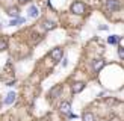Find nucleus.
<instances>
[{"label": "nucleus", "instance_id": "f3484780", "mask_svg": "<svg viewBox=\"0 0 124 121\" xmlns=\"http://www.w3.org/2000/svg\"><path fill=\"white\" fill-rule=\"evenodd\" d=\"M118 54H120V58H121V59L124 58V52H123V48H120V50H118Z\"/></svg>", "mask_w": 124, "mask_h": 121}, {"label": "nucleus", "instance_id": "a211bd4d", "mask_svg": "<svg viewBox=\"0 0 124 121\" xmlns=\"http://www.w3.org/2000/svg\"><path fill=\"white\" fill-rule=\"evenodd\" d=\"M110 121H120V118L118 117H112V118H110Z\"/></svg>", "mask_w": 124, "mask_h": 121}, {"label": "nucleus", "instance_id": "0eeeda50", "mask_svg": "<svg viewBox=\"0 0 124 121\" xmlns=\"http://www.w3.org/2000/svg\"><path fill=\"white\" fill-rule=\"evenodd\" d=\"M118 6H120V3L116 2V0H108V3H106V8L109 11H115Z\"/></svg>", "mask_w": 124, "mask_h": 121}, {"label": "nucleus", "instance_id": "f8f14e48", "mask_svg": "<svg viewBox=\"0 0 124 121\" xmlns=\"http://www.w3.org/2000/svg\"><path fill=\"white\" fill-rule=\"evenodd\" d=\"M24 21H26V20H24L23 17H18V18H15V20H12L9 23V26H18V24H23Z\"/></svg>", "mask_w": 124, "mask_h": 121}, {"label": "nucleus", "instance_id": "f03ea898", "mask_svg": "<svg viewBox=\"0 0 124 121\" xmlns=\"http://www.w3.org/2000/svg\"><path fill=\"white\" fill-rule=\"evenodd\" d=\"M59 112L64 115H70L71 113V105L68 101H62L59 103Z\"/></svg>", "mask_w": 124, "mask_h": 121}, {"label": "nucleus", "instance_id": "6ab92c4d", "mask_svg": "<svg viewBox=\"0 0 124 121\" xmlns=\"http://www.w3.org/2000/svg\"><path fill=\"white\" fill-rule=\"evenodd\" d=\"M20 2H21V3H26V2H29V0H20Z\"/></svg>", "mask_w": 124, "mask_h": 121}, {"label": "nucleus", "instance_id": "1a4fd4ad", "mask_svg": "<svg viewBox=\"0 0 124 121\" xmlns=\"http://www.w3.org/2000/svg\"><path fill=\"white\" fill-rule=\"evenodd\" d=\"M39 15V12H38V8H36V6H29V17L30 18H36Z\"/></svg>", "mask_w": 124, "mask_h": 121}, {"label": "nucleus", "instance_id": "f257e3e1", "mask_svg": "<svg viewBox=\"0 0 124 121\" xmlns=\"http://www.w3.org/2000/svg\"><path fill=\"white\" fill-rule=\"evenodd\" d=\"M71 12L73 14H85V5L82 3V2H79V0H76V2H74L73 5H71Z\"/></svg>", "mask_w": 124, "mask_h": 121}, {"label": "nucleus", "instance_id": "9b49d317", "mask_svg": "<svg viewBox=\"0 0 124 121\" xmlns=\"http://www.w3.org/2000/svg\"><path fill=\"white\" fill-rule=\"evenodd\" d=\"M8 15L18 18V17H20V12H18V9L15 8V6H12V8H9V9H8Z\"/></svg>", "mask_w": 124, "mask_h": 121}, {"label": "nucleus", "instance_id": "2eb2a0df", "mask_svg": "<svg viewBox=\"0 0 124 121\" xmlns=\"http://www.w3.org/2000/svg\"><path fill=\"white\" fill-rule=\"evenodd\" d=\"M6 47H8V42H6L5 39H0V50H5Z\"/></svg>", "mask_w": 124, "mask_h": 121}, {"label": "nucleus", "instance_id": "dca6fc26", "mask_svg": "<svg viewBox=\"0 0 124 121\" xmlns=\"http://www.w3.org/2000/svg\"><path fill=\"white\" fill-rule=\"evenodd\" d=\"M61 60H62V67L65 68V67L68 65V59H61Z\"/></svg>", "mask_w": 124, "mask_h": 121}, {"label": "nucleus", "instance_id": "6e6552de", "mask_svg": "<svg viewBox=\"0 0 124 121\" xmlns=\"http://www.w3.org/2000/svg\"><path fill=\"white\" fill-rule=\"evenodd\" d=\"M103 67H104V60H103V59H97L95 62H94V67H92V68H94L95 73H98V71L103 68Z\"/></svg>", "mask_w": 124, "mask_h": 121}, {"label": "nucleus", "instance_id": "423d86ee", "mask_svg": "<svg viewBox=\"0 0 124 121\" xmlns=\"http://www.w3.org/2000/svg\"><path fill=\"white\" fill-rule=\"evenodd\" d=\"M82 120L83 121H97V117L92 112H85L83 115H82Z\"/></svg>", "mask_w": 124, "mask_h": 121}, {"label": "nucleus", "instance_id": "9d476101", "mask_svg": "<svg viewBox=\"0 0 124 121\" xmlns=\"http://www.w3.org/2000/svg\"><path fill=\"white\" fill-rule=\"evenodd\" d=\"M42 27H44V30H53L54 27H56V23L54 21H46V23H42Z\"/></svg>", "mask_w": 124, "mask_h": 121}, {"label": "nucleus", "instance_id": "7ed1b4c3", "mask_svg": "<svg viewBox=\"0 0 124 121\" xmlns=\"http://www.w3.org/2000/svg\"><path fill=\"white\" fill-rule=\"evenodd\" d=\"M83 88H85L83 82H76V83H73V86H71V92L73 94H79L80 91H83Z\"/></svg>", "mask_w": 124, "mask_h": 121}, {"label": "nucleus", "instance_id": "4468645a", "mask_svg": "<svg viewBox=\"0 0 124 121\" xmlns=\"http://www.w3.org/2000/svg\"><path fill=\"white\" fill-rule=\"evenodd\" d=\"M109 42H110V44H116V41H120V38H118V36H109V39H108Z\"/></svg>", "mask_w": 124, "mask_h": 121}, {"label": "nucleus", "instance_id": "ddd939ff", "mask_svg": "<svg viewBox=\"0 0 124 121\" xmlns=\"http://www.w3.org/2000/svg\"><path fill=\"white\" fill-rule=\"evenodd\" d=\"M61 91H62V88H61V86H58V88H53V89L50 91V95H52V97H53L54 94H56V95H59V94H61Z\"/></svg>", "mask_w": 124, "mask_h": 121}, {"label": "nucleus", "instance_id": "20e7f679", "mask_svg": "<svg viewBox=\"0 0 124 121\" xmlns=\"http://www.w3.org/2000/svg\"><path fill=\"white\" fill-rule=\"evenodd\" d=\"M62 48H53V50L50 52V58H53L54 60H61L62 59Z\"/></svg>", "mask_w": 124, "mask_h": 121}, {"label": "nucleus", "instance_id": "39448f33", "mask_svg": "<svg viewBox=\"0 0 124 121\" xmlns=\"http://www.w3.org/2000/svg\"><path fill=\"white\" fill-rule=\"evenodd\" d=\"M15 98H17V94L15 92H9L5 97V105H12V103L15 101Z\"/></svg>", "mask_w": 124, "mask_h": 121}]
</instances>
